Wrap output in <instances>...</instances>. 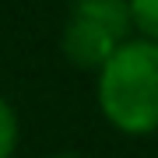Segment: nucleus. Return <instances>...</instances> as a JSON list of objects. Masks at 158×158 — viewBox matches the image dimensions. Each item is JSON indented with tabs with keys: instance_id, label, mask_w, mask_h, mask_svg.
<instances>
[{
	"instance_id": "f257e3e1",
	"label": "nucleus",
	"mask_w": 158,
	"mask_h": 158,
	"mask_svg": "<svg viewBox=\"0 0 158 158\" xmlns=\"http://www.w3.org/2000/svg\"><path fill=\"white\" fill-rule=\"evenodd\" d=\"M98 106L123 134L144 137L158 130V46L123 39L98 67Z\"/></svg>"
},
{
	"instance_id": "f03ea898",
	"label": "nucleus",
	"mask_w": 158,
	"mask_h": 158,
	"mask_svg": "<svg viewBox=\"0 0 158 158\" xmlns=\"http://www.w3.org/2000/svg\"><path fill=\"white\" fill-rule=\"evenodd\" d=\"M119 42L123 39L113 35L106 25L91 21V18H81V14H70L67 25H63V56L74 67H85V70H98L116 53Z\"/></svg>"
},
{
	"instance_id": "7ed1b4c3",
	"label": "nucleus",
	"mask_w": 158,
	"mask_h": 158,
	"mask_svg": "<svg viewBox=\"0 0 158 158\" xmlns=\"http://www.w3.org/2000/svg\"><path fill=\"white\" fill-rule=\"evenodd\" d=\"M70 14H81V18L106 25L119 39H127V32H130V4L127 0H74Z\"/></svg>"
},
{
	"instance_id": "20e7f679",
	"label": "nucleus",
	"mask_w": 158,
	"mask_h": 158,
	"mask_svg": "<svg viewBox=\"0 0 158 158\" xmlns=\"http://www.w3.org/2000/svg\"><path fill=\"white\" fill-rule=\"evenodd\" d=\"M130 4V25L158 46V0H127Z\"/></svg>"
},
{
	"instance_id": "39448f33",
	"label": "nucleus",
	"mask_w": 158,
	"mask_h": 158,
	"mask_svg": "<svg viewBox=\"0 0 158 158\" xmlns=\"http://www.w3.org/2000/svg\"><path fill=\"white\" fill-rule=\"evenodd\" d=\"M18 144V116L7 106V98H0V158H11Z\"/></svg>"
},
{
	"instance_id": "423d86ee",
	"label": "nucleus",
	"mask_w": 158,
	"mask_h": 158,
	"mask_svg": "<svg viewBox=\"0 0 158 158\" xmlns=\"http://www.w3.org/2000/svg\"><path fill=\"white\" fill-rule=\"evenodd\" d=\"M49 158H77V155H49Z\"/></svg>"
}]
</instances>
